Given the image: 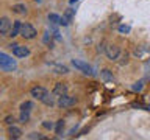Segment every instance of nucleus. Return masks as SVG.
Segmentation results:
<instances>
[{"mask_svg": "<svg viewBox=\"0 0 150 140\" xmlns=\"http://www.w3.org/2000/svg\"><path fill=\"white\" fill-rule=\"evenodd\" d=\"M52 93H53L55 97H63V95L67 93V86H66L64 83H58L53 87V92H52Z\"/></svg>", "mask_w": 150, "mask_h": 140, "instance_id": "nucleus-9", "label": "nucleus"}, {"mask_svg": "<svg viewBox=\"0 0 150 140\" xmlns=\"http://www.w3.org/2000/svg\"><path fill=\"white\" fill-rule=\"evenodd\" d=\"M100 78L103 79V81H110V83L114 81V76H112V73L110 72V70H106V69L100 72Z\"/></svg>", "mask_w": 150, "mask_h": 140, "instance_id": "nucleus-13", "label": "nucleus"}, {"mask_svg": "<svg viewBox=\"0 0 150 140\" xmlns=\"http://www.w3.org/2000/svg\"><path fill=\"white\" fill-rule=\"evenodd\" d=\"M105 53H106V56H108V59L116 61L117 58H119L120 50H119V47H116V45H108L106 50H105Z\"/></svg>", "mask_w": 150, "mask_h": 140, "instance_id": "nucleus-8", "label": "nucleus"}, {"mask_svg": "<svg viewBox=\"0 0 150 140\" xmlns=\"http://www.w3.org/2000/svg\"><path fill=\"white\" fill-rule=\"evenodd\" d=\"M5 123H6V125H9V126H11V125L14 123V117H11V115H8V117H6V118H5Z\"/></svg>", "mask_w": 150, "mask_h": 140, "instance_id": "nucleus-22", "label": "nucleus"}, {"mask_svg": "<svg viewBox=\"0 0 150 140\" xmlns=\"http://www.w3.org/2000/svg\"><path fill=\"white\" fill-rule=\"evenodd\" d=\"M55 72L59 73V75H66L69 70H67V67H66V65H56V67H55Z\"/></svg>", "mask_w": 150, "mask_h": 140, "instance_id": "nucleus-16", "label": "nucleus"}, {"mask_svg": "<svg viewBox=\"0 0 150 140\" xmlns=\"http://www.w3.org/2000/svg\"><path fill=\"white\" fill-rule=\"evenodd\" d=\"M75 2H78V0H70V3H75Z\"/></svg>", "mask_w": 150, "mask_h": 140, "instance_id": "nucleus-26", "label": "nucleus"}, {"mask_svg": "<svg viewBox=\"0 0 150 140\" xmlns=\"http://www.w3.org/2000/svg\"><path fill=\"white\" fill-rule=\"evenodd\" d=\"M72 17H74V11H72V9H67V11H66V14L61 17V22H59V23H61V25H67V23L72 20Z\"/></svg>", "mask_w": 150, "mask_h": 140, "instance_id": "nucleus-12", "label": "nucleus"}, {"mask_svg": "<svg viewBox=\"0 0 150 140\" xmlns=\"http://www.w3.org/2000/svg\"><path fill=\"white\" fill-rule=\"evenodd\" d=\"M77 103V98L75 97H70V95H63V97H58V106L59 107H70Z\"/></svg>", "mask_w": 150, "mask_h": 140, "instance_id": "nucleus-5", "label": "nucleus"}, {"mask_svg": "<svg viewBox=\"0 0 150 140\" xmlns=\"http://www.w3.org/2000/svg\"><path fill=\"white\" fill-rule=\"evenodd\" d=\"M42 126H44L45 129H52V128H53V123H49V121H44V123H42Z\"/></svg>", "mask_w": 150, "mask_h": 140, "instance_id": "nucleus-23", "label": "nucleus"}, {"mask_svg": "<svg viewBox=\"0 0 150 140\" xmlns=\"http://www.w3.org/2000/svg\"><path fill=\"white\" fill-rule=\"evenodd\" d=\"M41 101L44 103V104H47V106H53V98H52V97H49V95H45V97L42 98Z\"/></svg>", "mask_w": 150, "mask_h": 140, "instance_id": "nucleus-19", "label": "nucleus"}, {"mask_svg": "<svg viewBox=\"0 0 150 140\" xmlns=\"http://www.w3.org/2000/svg\"><path fill=\"white\" fill-rule=\"evenodd\" d=\"M11 27H13V23H11V20H9L8 17H0V34L8 36Z\"/></svg>", "mask_w": 150, "mask_h": 140, "instance_id": "nucleus-7", "label": "nucleus"}, {"mask_svg": "<svg viewBox=\"0 0 150 140\" xmlns=\"http://www.w3.org/2000/svg\"><path fill=\"white\" fill-rule=\"evenodd\" d=\"M30 139H45V137H44V135H39V134H36V132H33L30 135Z\"/></svg>", "mask_w": 150, "mask_h": 140, "instance_id": "nucleus-24", "label": "nucleus"}, {"mask_svg": "<svg viewBox=\"0 0 150 140\" xmlns=\"http://www.w3.org/2000/svg\"><path fill=\"white\" fill-rule=\"evenodd\" d=\"M64 129V121L63 120H59L58 123H56V128H55V132L56 134H61V131Z\"/></svg>", "mask_w": 150, "mask_h": 140, "instance_id": "nucleus-20", "label": "nucleus"}, {"mask_svg": "<svg viewBox=\"0 0 150 140\" xmlns=\"http://www.w3.org/2000/svg\"><path fill=\"white\" fill-rule=\"evenodd\" d=\"M72 65H74L75 69H78L80 72H83L84 75H89V76H92V75H94L92 67H91L88 62L81 61V59H72Z\"/></svg>", "mask_w": 150, "mask_h": 140, "instance_id": "nucleus-1", "label": "nucleus"}, {"mask_svg": "<svg viewBox=\"0 0 150 140\" xmlns=\"http://www.w3.org/2000/svg\"><path fill=\"white\" fill-rule=\"evenodd\" d=\"M142 89V83H136V86H133V90H141Z\"/></svg>", "mask_w": 150, "mask_h": 140, "instance_id": "nucleus-25", "label": "nucleus"}, {"mask_svg": "<svg viewBox=\"0 0 150 140\" xmlns=\"http://www.w3.org/2000/svg\"><path fill=\"white\" fill-rule=\"evenodd\" d=\"M0 67L5 70H14L16 69V61L13 58H9L8 55L0 53Z\"/></svg>", "mask_w": 150, "mask_h": 140, "instance_id": "nucleus-3", "label": "nucleus"}, {"mask_svg": "<svg viewBox=\"0 0 150 140\" xmlns=\"http://www.w3.org/2000/svg\"><path fill=\"white\" fill-rule=\"evenodd\" d=\"M8 134H9V137L11 139H21L22 137V131L21 128H17V126H9V129H8Z\"/></svg>", "mask_w": 150, "mask_h": 140, "instance_id": "nucleus-11", "label": "nucleus"}, {"mask_svg": "<svg viewBox=\"0 0 150 140\" xmlns=\"http://www.w3.org/2000/svg\"><path fill=\"white\" fill-rule=\"evenodd\" d=\"M49 20H50L52 23H55V25H56V23H59V22H61V17L58 16V14H49Z\"/></svg>", "mask_w": 150, "mask_h": 140, "instance_id": "nucleus-17", "label": "nucleus"}, {"mask_svg": "<svg viewBox=\"0 0 150 140\" xmlns=\"http://www.w3.org/2000/svg\"><path fill=\"white\" fill-rule=\"evenodd\" d=\"M9 48L13 50V55L17 56V58H25V56L30 55V50H28V47L25 45H19V44H11L9 45Z\"/></svg>", "mask_w": 150, "mask_h": 140, "instance_id": "nucleus-4", "label": "nucleus"}, {"mask_svg": "<svg viewBox=\"0 0 150 140\" xmlns=\"http://www.w3.org/2000/svg\"><path fill=\"white\" fill-rule=\"evenodd\" d=\"M30 93H31L33 98H36V100H39V101H41L45 95H49V93H47V89L42 87V86H35V87H31Z\"/></svg>", "mask_w": 150, "mask_h": 140, "instance_id": "nucleus-6", "label": "nucleus"}, {"mask_svg": "<svg viewBox=\"0 0 150 140\" xmlns=\"http://www.w3.org/2000/svg\"><path fill=\"white\" fill-rule=\"evenodd\" d=\"M13 13H16V14H25V13H27L25 5H22V3H16V5H13Z\"/></svg>", "mask_w": 150, "mask_h": 140, "instance_id": "nucleus-14", "label": "nucleus"}, {"mask_svg": "<svg viewBox=\"0 0 150 140\" xmlns=\"http://www.w3.org/2000/svg\"><path fill=\"white\" fill-rule=\"evenodd\" d=\"M38 34L36 28L31 23H22V30H21V36L23 39H35Z\"/></svg>", "mask_w": 150, "mask_h": 140, "instance_id": "nucleus-2", "label": "nucleus"}, {"mask_svg": "<svg viewBox=\"0 0 150 140\" xmlns=\"http://www.w3.org/2000/svg\"><path fill=\"white\" fill-rule=\"evenodd\" d=\"M33 109V103L31 101H23L21 104V111H25V112H30Z\"/></svg>", "mask_w": 150, "mask_h": 140, "instance_id": "nucleus-15", "label": "nucleus"}, {"mask_svg": "<svg viewBox=\"0 0 150 140\" xmlns=\"http://www.w3.org/2000/svg\"><path fill=\"white\" fill-rule=\"evenodd\" d=\"M119 31H120V33H128V31H130V27H128V25H120V27H119Z\"/></svg>", "mask_w": 150, "mask_h": 140, "instance_id": "nucleus-21", "label": "nucleus"}, {"mask_svg": "<svg viewBox=\"0 0 150 140\" xmlns=\"http://www.w3.org/2000/svg\"><path fill=\"white\" fill-rule=\"evenodd\" d=\"M21 30H22V22H21V20H14V22H13V27H11V30H9V34H8V36L16 37L17 34H21Z\"/></svg>", "mask_w": 150, "mask_h": 140, "instance_id": "nucleus-10", "label": "nucleus"}, {"mask_svg": "<svg viewBox=\"0 0 150 140\" xmlns=\"http://www.w3.org/2000/svg\"><path fill=\"white\" fill-rule=\"evenodd\" d=\"M28 120H30V112L21 111V121H22V123H27Z\"/></svg>", "mask_w": 150, "mask_h": 140, "instance_id": "nucleus-18", "label": "nucleus"}]
</instances>
